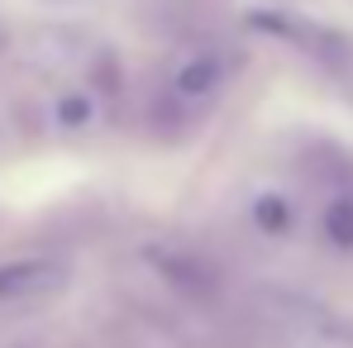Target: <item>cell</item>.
<instances>
[{
    "label": "cell",
    "mask_w": 353,
    "mask_h": 348,
    "mask_svg": "<svg viewBox=\"0 0 353 348\" xmlns=\"http://www.w3.org/2000/svg\"><path fill=\"white\" fill-rule=\"evenodd\" d=\"M62 129H86V124H96V101L86 96V91H67L58 101V110H53Z\"/></svg>",
    "instance_id": "cell-4"
},
{
    "label": "cell",
    "mask_w": 353,
    "mask_h": 348,
    "mask_svg": "<svg viewBox=\"0 0 353 348\" xmlns=\"http://www.w3.org/2000/svg\"><path fill=\"white\" fill-rule=\"evenodd\" d=\"M253 225L263 234H272V238L292 234V225H296L292 201H287V196H258V201H253Z\"/></svg>",
    "instance_id": "cell-3"
},
{
    "label": "cell",
    "mask_w": 353,
    "mask_h": 348,
    "mask_svg": "<svg viewBox=\"0 0 353 348\" xmlns=\"http://www.w3.org/2000/svg\"><path fill=\"white\" fill-rule=\"evenodd\" d=\"M62 272L53 258H14L0 263V305H19V300H39L48 291L62 287Z\"/></svg>",
    "instance_id": "cell-2"
},
{
    "label": "cell",
    "mask_w": 353,
    "mask_h": 348,
    "mask_svg": "<svg viewBox=\"0 0 353 348\" xmlns=\"http://www.w3.org/2000/svg\"><path fill=\"white\" fill-rule=\"evenodd\" d=\"M230 72H234V62L225 58V53L201 48V53L181 58V67L172 72V81H168V101H176L186 115H201L210 101H220V96H225Z\"/></svg>",
    "instance_id": "cell-1"
}]
</instances>
